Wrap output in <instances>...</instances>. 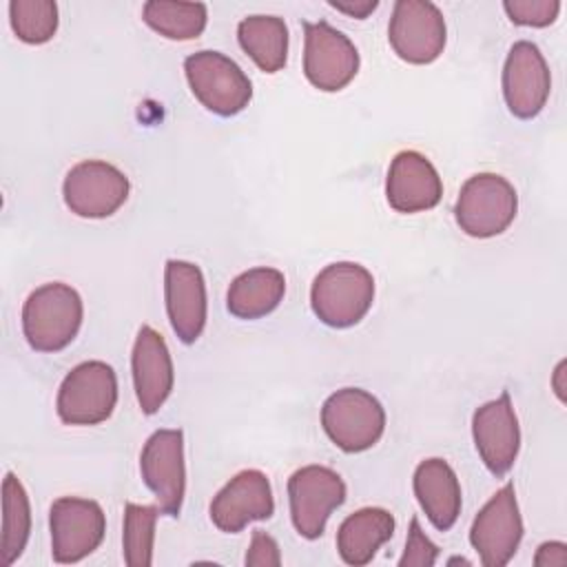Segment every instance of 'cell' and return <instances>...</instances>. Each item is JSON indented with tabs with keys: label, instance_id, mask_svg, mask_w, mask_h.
I'll use <instances>...</instances> for the list:
<instances>
[{
	"label": "cell",
	"instance_id": "obj_7",
	"mask_svg": "<svg viewBox=\"0 0 567 567\" xmlns=\"http://www.w3.org/2000/svg\"><path fill=\"white\" fill-rule=\"evenodd\" d=\"M288 501L295 529L315 540L323 534L330 514L343 505L346 483L326 465H306L288 478Z\"/></svg>",
	"mask_w": 567,
	"mask_h": 567
},
{
	"label": "cell",
	"instance_id": "obj_20",
	"mask_svg": "<svg viewBox=\"0 0 567 567\" xmlns=\"http://www.w3.org/2000/svg\"><path fill=\"white\" fill-rule=\"evenodd\" d=\"M414 496L439 532H447L461 514V485L443 458H425L414 470Z\"/></svg>",
	"mask_w": 567,
	"mask_h": 567
},
{
	"label": "cell",
	"instance_id": "obj_24",
	"mask_svg": "<svg viewBox=\"0 0 567 567\" xmlns=\"http://www.w3.org/2000/svg\"><path fill=\"white\" fill-rule=\"evenodd\" d=\"M142 20L168 40H195L206 29L208 11L202 2L148 0L142 7Z\"/></svg>",
	"mask_w": 567,
	"mask_h": 567
},
{
	"label": "cell",
	"instance_id": "obj_21",
	"mask_svg": "<svg viewBox=\"0 0 567 567\" xmlns=\"http://www.w3.org/2000/svg\"><path fill=\"white\" fill-rule=\"evenodd\" d=\"M394 534V516L383 507H363L350 514L337 532V551L346 565H368L377 549Z\"/></svg>",
	"mask_w": 567,
	"mask_h": 567
},
{
	"label": "cell",
	"instance_id": "obj_26",
	"mask_svg": "<svg viewBox=\"0 0 567 567\" xmlns=\"http://www.w3.org/2000/svg\"><path fill=\"white\" fill-rule=\"evenodd\" d=\"M157 505H135L124 507V560L128 567H148L153 563L155 523L159 516Z\"/></svg>",
	"mask_w": 567,
	"mask_h": 567
},
{
	"label": "cell",
	"instance_id": "obj_9",
	"mask_svg": "<svg viewBox=\"0 0 567 567\" xmlns=\"http://www.w3.org/2000/svg\"><path fill=\"white\" fill-rule=\"evenodd\" d=\"M388 40L401 60L430 64L445 49V18L430 0H399L392 9Z\"/></svg>",
	"mask_w": 567,
	"mask_h": 567
},
{
	"label": "cell",
	"instance_id": "obj_31",
	"mask_svg": "<svg viewBox=\"0 0 567 567\" xmlns=\"http://www.w3.org/2000/svg\"><path fill=\"white\" fill-rule=\"evenodd\" d=\"M534 565L536 567H563L567 565V545L560 543V540H549V543H543L534 556Z\"/></svg>",
	"mask_w": 567,
	"mask_h": 567
},
{
	"label": "cell",
	"instance_id": "obj_4",
	"mask_svg": "<svg viewBox=\"0 0 567 567\" xmlns=\"http://www.w3.org/2000/svg\"><path fill=\"white\" fill-rule=\"evenodd\" d=\"M321 425L343 452L370 450L385 430V410L377 396L361 388H341L323 401Z\"/></svg>",
	"mask_w": 567,
	"mask_h": 567
},
{
	"label": "cell",
	"instance_id": "obj_29",
	"mask_svg": "<svg viewBox=\"0 0 567 567\" xmlns=\"http://www.w3.org/2000/svg\"><path fill=\"white\" fill-rule=\"evenodd\" d=\"M436 556L439 547L425 536V532L419 525V518H412L405 551L399 560V567H430L436 563Z\"/></svg>",
	"mask_w": 567,
	"mask_h": 567
},
{
	"label": "cell",
	"instance_id": "obj_6",
	"mask_svg": "<svg viewBox=\"0 0 567 567\" xmlns=\"http://www.w3.org/2000/svg\"><path fill=\"white\" fill-rule=\"evenodd\" d=\"M115 403V370L104 361H84L60 383L55 410L66 425H97L113 414Z\"/></svg>",
	"mask_w": 567,
	"mask_h": 567
},
{
	"label": "cell",
	"instance_id": "obj_17",
	"mask_svg": "<svg viewBox=\"0 0 567 567\" xmlns=\"http://www.w3.org/2000/svg\"><path fill=\"white\" fill-rule=\"evenodd\" d=\"M164 295L171 326L179 341L195 343L206 326V281L199 266L168 259L164 268Z\"/></svg>",
	"mask_w": 567,
	"mask_h": 567
},
{
	"label": "cell",
	"instance_id": "obj_18",
	"mask_svg": "<svg viewBox=\"0 0 567 567\" xmlns=\"http://www.w3.org/2000/svg\"><path fill=\"white\" fill-rule=\"evenodd\" d=\"M131 368H133V385L137 394V403L144 414H155L166 403V399L173 392L175 383V370L173 359L168 352V346L164 337L151 328L142 326L133 354H131Z\"/></svg>",
	"mask_w": 567,
	"mask_h": 567
},
{
	"label": "cell",
	"instance_id": "obj_3",
	"mask_svg": "<svg viewBox=\"0 0 567 567\" xmlns=\"http://www.w3.org/2000/svg\"><path fill=\"white\" fill-rule=\"evenodd\" d=\"M518 210L514 186L496 173L472 175L458 193L454 217L461 230L476 239H487L505 233Z\"/></svg>",
	"mask_w": 567,
	"mask_h": 567
},
{
	"label": "cell",
	"instance_id": "obj_8",
	"mask_svg": "<svg viewBox=\"0 0 567 567\" xmlns=\"http://www.w3.org/2000/svg\"><path fill=\"white\" fill-rule=\"evenodd\" d=\"M359 71V51L346 33L328 24L303 22V73L308 82L326 93L348 86Z\"/></svg>",
	"mask_w": 567,
	"mask_h": 567
},
{
	"label": "cell",
	"instance_id": "obj_22",
	"mask_svg": "<svg viewBox=\"0 0 567 567\" xmlns=\"http://www.w3.org/2000/svg\"><path fill=\"white\" fill-rule=\"evenodd\" d=\"M286 277L277 268H250L233 279L226 292V308L237 319L270 315L284 299Z\"/></svg>",
	"mask_w": 567,
	"mask_h": 567
},
{
	"label": "cell",
	"instance_id": "obj_1",
	"mask_svg": "<svg viewBox=\"0 0 567 567\" xmlns=\"http://www.w3.org/2000/svg\"><path fill=\"white\" fill-rule=\"evenodd\" d=\"M84 306L75 288L51 281L35 288L22 306V330L27 343L38 352L64 350L82 326Z\"/></svg>",
	"mask_w": 567,
	"mask_h": 567
},
{
	"label": "cell",
	"instance_id": "obj_12",
	"mask_svg": "<svg viewBox=\"0 0 567 567\" xmlns=\"http://www.w3.org/2000/svg\"><path fill=\"white\" fill-rule=\"evenodd\" d=\"M523 538V518L514 483H505L476 514L470 527V543L485 567L507 565Z\"/></svg>",
	"mask_w": 567,
	"mask_h": 567
},
{
	"label": "cell",
	"instance_id": "obj_23",
	"mask_svg": "<svg viewBox=\"0 0 567 567\" xmlns=\"http://www.w3.org/2000/svg\"><path fill=\"white\" fill-rule=\"evenodd\" d=\"M237 40L261 71L277 73L286 66L288 27L284 18L248 16L237 24Z\"/></svg>",
	"mask_w": 567,
	"mask_h": 567
},
{
	"label": "cell",
	"instance_id": "obj_16",
	"mask_svg": "<svg viewBox=\"0 0 567 567\" xmlns=\"http://www.w3.org/2000/svg\"><path fill=\"white\" fill-rule=\"evenodd\" d=\"M210 520L226 534L241 532L252 520H266L275 514L270 481L259 470L235 474L210 501Z\"/></svg>",
	"mask_w": 567,
	"mask_h": 567
},
{
	"label": "cell",
	"instance_id": "obj_5",
	"mask_svg": "<svg viewBox=\"0 0 567 567\" xmlns=\"http://www.w3.org/2000/svg\"><path fill=\"white\" fill-rule=\"evenodd\" d=\"M184 73L193 95L215 115H237L252 97L248 75L235 60L219 51L190 53L184 60Z\"/></svg>",
	"mask_w": 567,
	"mask_h": 567
},
{
	"label": "cell",
	"instance_id": "obj_28",
	"mask_svg": "<svg viewBox=\"0 0 567 567\" xmlns=\"http://www.w3.org/2000/svg\"><path fill=\"white\" fill-rule=\"evenodd\" d=\"M505 13L520 27H549L560 11L558 0H505Z\"/></svg>",
	"mask_w": 567,
	"mask_h": 567
},
{
	"label": "cell",
	"instance_id": "obj_14",
	"mask_svg": "<svg viewBox=\"0 0 567 567\" xmlns=\"http://www.w3.org/2000/svg\"><path fill=\"white\" fill-rule=\"evenodd\" d=\"M551 91V73L540 49L529 40L512 44L503 66V95L518 120L536 117Z\"/></svg>",
	"mask_w": 567,
	"mask_h": 567
},
{
	"label": "cell",
	"instance_id": "obj_25",
	"mask_svg": "<svg viewBox=\"0 0 567 567\" xmlns=\"http://www.w3.org/2000/svg\"><path fill=\"white\" fill-rule=\"evenodd\" d=\"M31 534V505L24 485L11 472L2 481V563L13 565Z\"/></svg>",
	"mask_w": 567,
	"mask_h": 567
},
{
	"label": "cell",
	"instance_id": "obj_30",
	"mask_svg": "<svg viewBox=\"0 0 567 567\" xmlns=\"http://www.w3.org/2000/svg\"><path fill=\"white\" fill-rule=\"evenodd\" d=\"M244 563L248 567H279L281 556H279L277 540L272 536H268L264 529H255Z\"/></svg>",
	"mask_w": 567,
	"mask_h": 567
},
{
	"label": "cell",
	"instance_id": "obj_13",
	"mask_svg": "<svg viewBox=\"0 0 567 567\" xmlns=\"http://www.w3.org/2000/svg\"><path fill=\"white\" fill-rule=\"evenodd\" d=\"M140 472L146 487L155 494L162 514L179 516L186 492L184 432L157 430L148 436L140 454Z\"/></svg>",
	"mask_w": 567,
	"mask_h": 567
},
{
	"label": "cell",
	"instance_id": "obj_11",
	"mask_svg": "<svg viewBox=\"0 0 567 567\" xmlns=\"http://www.w3.org/2000/svg\"><path fill=\"white\" fill-rule=\"evenodd\" d=\"M128 190V177L102 159H84L75 164L62 184L69 210L86 219L111 217L126 202Z\"/></svg>",
	"mask_w": 567,
	"mask_h": 567
},
{
	"label": "cell",
	"instance_id": "obj_19",
	"mask_svg": "<svg viewBox=\"0 0 567 567\" xmlns=\"http://www.w3.org/2000/svg\"><path fill=\"white\" fill-rule=\"evenodd\" d=\"M385 197L396 213L430 210L443 197V182L425 155L401 151L390 164Z\"/></svg>",
	"mask_w": 567,
	"mask_h": 567
},
{
	"label": "cell",
	"instance_id": "obj_10",
	"mask_svg": "<svg viewBox=\"0 0 567 567\" xmlns=\"http://www.w3.org/2000/svg\"><path fill=\"white\" fill-rule=\"evenodd\" d=\"M49 529L53 560L69 565L100 547L106 532V516L95 501L62 496L49 509Z\"/></svg>",
	"mask_w": 567,
	"mask_h": 567
},
{
	"label": "cell",
	"instance_id": "obj_15",
	"mask_svg": "<svg viewBox=\"0 0 567 567\" xmlns=\"http://www.w3.org/2000/svg\"><path fill=\"white\" fill-rule=\"evenodd\" d=\"M472 436L485 467L494 476H505L520 450V427L507 390L474 410Z\"/></svg>",
	"mask_w": 567,
	"mask_h": 567
},
{
	"label": "cell",
	"instance_id": "obj_2",
	"mask_svg": "<svg viewBox=\"0 0 567 567\" xmlns=\"http://www.w3.org/2000/svg\"><path fill=\"white\" fill-rule=\"evenodd\" d=\"M374 301V279L354 261H334L312 281L310 306L317 319L330 328L357 326Z\"/></svg>",
	"mask_w": 567,
	"mask_h": 567
},
{
	"label": "cell",
	"instance_id": "obj_27",
	"mask_svg": "<svg viewBox=\"0 0 567 567\" xmlns=\"http://www.w3.org/2000/svg\"><path fill=\"white\" fill-rule=\"evenodd\" d=\"M9 20L22 42L44 44L58 31V4L53 0H11Z\"/></svg>",
	"mask_w": 567,
	"mask_h": 567
},
{
	"label": "cell",
	"instance_id": "obj_33",
	"mask_svg": "<svg viewBox=\"0 0 567 567\" xmlns=\"http://www.w3.org/2000/svg\"><path fill=\"white\" fill-rule=\"evenodd\" d=\"M563 370H565V361H560V363H558V368H556V374H554V388H556V392H558L560 401H565V394H563V385H560V374H563Z\"/></svg>",
	"mask_w": 567,
	"mask_h": 567
},
{
	"label": "cell",
	"instance_id": "obj_32",
	"mask_svg": "<svg viewBox=\"0 0 567 567\" xmlns=\"http://www.w3.org/2000/svg\"><path fill=\"white\" fill-rule=\"evenodd\" d=\"M330 7H334L337 11H341V13H348V16H352V18H359V20H363V18H368L377 7H379V2L377 0H346V2H341V0H330Z\"/></svg>",
	"mask_w": 567,
	"mask_h": 567
}]
</instances>
